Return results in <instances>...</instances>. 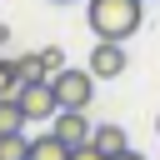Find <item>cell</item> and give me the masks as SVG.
Masks as SVG:
<instances>
[{"label":"cell","instance_id":"cell-11","mask_svg":"<svg viewBox=\"0 0 160 160\" xmlns=\"http://www.w3.org/2000/svg\"><path fill=\"white\" fill-rule=\"evenodd\" d=\"M15 90H20V65L0 60V95H15Z\"/></svg>","mask_w":160,"mask_h":160},{"label":"cell","instance_id":"cell-15","mask_svg":"<svg viewBox=\"0 0 160 160\" xmlns=\"http://www.w3.org/2000/svg\"><path fill=\"white\" fill-rule=\"evenodd\" d=\"M0 45H10V25H0Z\"/></svg>","mask_w":160,"mask_h":160},{"label":"cell","instance_id":"cell-8","mask_svg":"<svg viewBox=\"0 0 160 160\" xmlns=\"http://www.w3.org/2000/svg\"><path fill=\"white\" fill-rule=\"evenodd\" d=\"M25 150H30L25 130H0V160H25Z\"/></svg>","mask_w":160,"mask_h":160},{"label":"cell","instance_id":"cell-14","mask_svg":"<svg viewBox=\"0 0 160 160\" xmlns=\"http://www.w3.org/2000/svg\"><path fill=\"white\" fill-rule=\"evenodd\" d=\"M105 160H145V155H140V150H130V145H125V150H120V155H105Z\"/></svg>","mask_w":160,"mask_h":160},{"label":"cell","instance_id":"cell-2","mask_svg":"<svg viewBox=\"0 0 160 160\" xmlns=\"http://www.w3.org/2000/svg\"><path fill=\"white\" fill-rule=\"evenodd\" d=\"M50 85H55V95H60V110H90V100H95V75H90V65H85V70L60 65V70L50 75Z\"/></svg>","mask_w":160,"mask_h":160},{"label":"cell","instance_id":"cell-3","mask_svg":"<svg viewBox=\"0 0 160 160\" xmlns=\"http://www.w3.org/2000/svg\"><path fill=\"white\" fill-rule=\"evenodd\" d=\"M15 100H20V110H25L30 125H35V120H55V110H60V95H55L50 75H45V80H25V85L15 90Z\"/></svg>","mask_w":160,"mask_h":160},{"label":"cell","instance_id":"cell-7","mask_svg":"<svg viewBox=\"0 0 160 160\" xmlns=\"http://www.w3.org/2000/svg\"><path fill=\"white\" fill-rule=\"evenodd\" d=\"M95 145H100V155H120L130 140H125V125H95V135H90Z\"/></svg>","mask_w":160,"mask_h":160},{"label":"cell","instance_id":"cell-1","mask_svg":"<svg viewBox=\"0 0 160 160\" xmlns=\"http://www.w3.org/2000/svg\"><path fill=\"white\" fill-rule=\"evenodd\" d=\"M85 25L95 40H130L145 25V0H85Z\"/></svg>","mask_w":160,"mask_h":160},{"label":"cell","instance_id":"cell-9","mask_svg":"<svg viewBox=\"0 0 160 160\" xmlns=\"http://www.w3.org/2000/svg\"><path fill=\"white\" fill-rule=\"evenodd\" d=\"M30 120H25V110H20V100L15 95H0V130H25Z\"/></svg>","mask_w":160,"mask_h":160},{"label":"cell","instance_id":"cell-4","mask_svg":"<svg viewBox=\"0 0 160 160\" xmlns=\"http://www.w3.org/2000/svg\"><path fill=\"white\" fill-rule=\"evenodd\" d=\"M90 75H95V80L125 75V45H120V40H95V50H90Z\"/></svg>","mask_w":160,"mask_h":160},{"label":"cell","instance_id":"cell-6","mask_svg":"<svg viewBox=\"0 0 160 160\" xmlns=\"http://www.w3.org/2000/svg\"><path fill=\"white\" fill-rule=\"evenodd\" d=\"M25 160H70V145H65L55 130H45V135H35V140H30Z\"/></svg>","mask_w":160,"mask_h":160},{"label":"cell","instance_id":"cell-13","mask_svg":"<svg viewBox=\"0 0 160 160\" xmlns=\"http://www.w3.org/2000/svg\"><path fill=\"white\" fill-rule=\"evenodd\" d=\"M70 160H105V155H100V145H95V140H85V145H75V150H70Z\"/></svg>","mask_w":160,"mask_h":160},{"label":"cell","instance_id":"cell-12","mask_svg":"<svg viewBox=\"0 0 160 160\" xmlns=\"http://www.w3.org/2000/svg\"><path fill=\"white\" fill-rule=\"evenodd\" d=\"M40 60H45V70L55 75V70L65 65V50H60V45H45V50H40Z\"/></svg>","mask_w":160,"mask_h":160},{"label":"cell","instance_id":"cell-16","mask_svg":"<svg viewBox=\"0 0 160 160\" xmlns=\"http://www.w3.org/2000/svg\"><path fill=\"white\" fill-rule=\"evenodd\" d=\"M155 135H160V115H155Z\"/></svg>","mask_w":160,"mask_h":160},{"label":"cell","instance_id":"cell-17","mask_svg":"<svg viewBox=\"0 0 160 160\" xmlns=\"http://www.w3.org/2000/svg\"><path fill=\"white\" fill-rule=\"evenodd\" d=\"M55 5H70V0H55Z\"/></svg>","mask_w":160,"mask_h":160},{"label":"cell","instance_id":"cell-5","mask_svg":"<svg viewBox=\"0 0 160 160\" xmlns=\"http://www.w3.org/2000/svg\"><path fill=\"white\" fill-rule=\"evenodd\" d=\"M50 130L75 150V145H85V140L95 135V120H90L85 110H55V125H50Z\"/></svg>","mask_w":160,"mask_h":160},{"label":"cell","instance_id":"cell-10","mask_svg":"<svg viewBox=\"0 0 160 160\" xmlns=\"http://www.w3.org/2000/svg\"><path fill=\"white\" fill-rule=\"evenodd\" d=\"M15 65H20V85H25V80H45V75H50V70H45V60H40V50H35V55H20Z\"/></svg>","mask_w":160,"mask_h":160}]
</instances>
